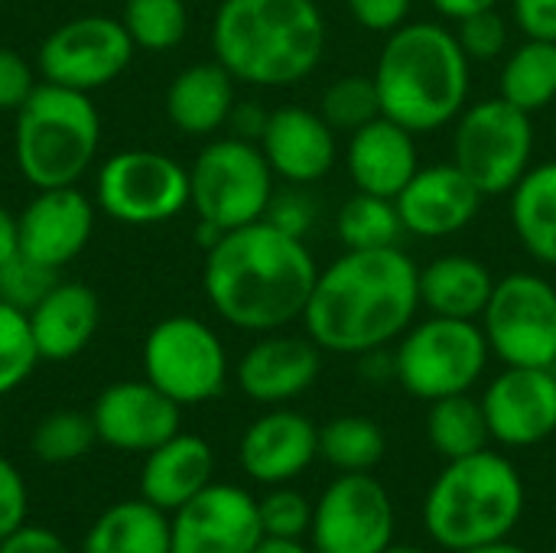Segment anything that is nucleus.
Segmentation results:
<instances>
[{
    "instance_id": "f257e3e1",
    "label": "nucleus",
    "mask_w": 556,
    "mask_h": 553,
    "mask_svg": "<svg viewBox=\"0 0 556 553\" xmlns=\"http://www.w3.org/2000/svg\"><path fill=\"white\" fill-rule=\"evenodd\" d=\"M420 310V267L401 248L345 251L319 271L303 310L306 336L332 355L397 342Z\"/></svg>"
},
{
    "instance_id": "f03ea898",
    "label": "nucleus",
    "mask_w": 556,
    "mask_h": 553,
    "mask_svg": "<svg viewBox=\"0 0 556 553\" xmlns=\"http://www.w3.org/2000/svg\"><path fill=\"white\" fill-rule=\"evenodd\" d=\"M316 277L306 241L261 218L225 231L205 251L202 287L228 326L264 336L303 319Z\"/></svg>"
},
{
    "instance_id": "7ed1b4c3",
    "label": "nucleus",
    "mask_w": 556,
    "mask_h": 553,
    "mask_svg": "<svg viewBox=\"0 0 556 553\" xmlns=\"http://www.w3.org/2000/svg\"><path fill=\"white\" fill-rule=\"evenodd\" d=\"M212 52L235 81L287 88L316 72L326 52V16L316 0H222Z\"/></svg>"
},
{
    "instance_id": "20e7f679",
    "label": "nucleus",
    "mask_w": 556,
    "mask_h": 553,
    "mask_svg": "<svg viewBox=\"0 0 556 553\" xmlns=\"http://www.w3.org/2000/svg\"><path fill=\"white\" fill-rule=\"evenodd\" d=\"M469 65L453 29L427 20L397 26L388 33L371 75L381 114L410 134L453 124L469 101Z\"/></svg>"
},
{
    "instance_id": "39448f33",
    "label": "nucleus",
    "mask_w": 556,
    "mask_h": 553,
    "mask_svg": "<svg viewBox=\"0 0 556 553\" xmlns=\"http://www.w3.org/2000/svg\"><path fill=\"white\" fill-rule=\"evenodd\" d=\"M525 512V482L518 469L492 450L450 460L427 492V535L446 551H472L505 541Z\"/></svg>"
},
{
    "instance_id": "423d86ee",
    "label": "nucleus",
    "mask_w": 556,
    "mask_h": 553,
    "mask_svg": "<svg viewBox=\"0 0 556 553\" xmlns=\"http://www.w3.org/2000/svg\"><path fill=\"white\" fill-rule=\"evenodd\" d=\"M98 147L101 117L91 95L85 91L42 81L16 111V169L36 189L75 186L94 163Z\"/></svg>"
},
{
    "instance_id": "0eeeda50",
    "label": "nucleus",
    "mask_w": 556,
    "mask_h": 553,
    "mask_svg": "<svg viewBox=\"0 0 556 553\" xmlns=\"http://www.w3.org/2000/svg\"><path fill=\"white\" fill-rule=\"evenodd\" d=\"M489 339L476 319L427 316L410 326L394 352V378L417 401L466 394L489 365Z\"/></svg>"
},
{
    "instance_id": "6e6552de",
    "label": "nucleus",
    "mask_w": 556,
    "mask_h": 553,
    "mask_svg": "<svg viewBox=\"0 0 556 553\" xmlns=\"http://www.w3.org/2000/svg\"><path fill=\"white\" fill-rule=\"evenodd\" d=\"M274 199V169L261 147L244 137L205 143L189 169V205L199 222L222 231L261 222Z\"/></svg>"
},
{
    "instance_id": "1a4fd4ad",
    "label": "nucleus",
    "mask_w": 556,
    "mask_h": 553,
    "mask_svg": "<svg viewBox=\"0 0 556 553\" xmlns=\"http://www.w3.org/2000/svg\"><path fill=\"white\" fill-rule=\"evenodd\" d=\"M534 124L511 101L485 98L466 104L453 127V163L479 186L482 196L511 192L531 169Z\"/></svg>"
},
{
    "instance_id": "9d476101",
    "label": "nucleus",
    "mask_w": 556,
    "mask_h": 553,
    "mask_svg": "<svg viewBox=\"0 0 556 553\" xmlns=\"http://www.w3.org/2000/svg\"><path fill=\"white\" fill-rule=\"evenodd\" d=\"M143 378L179 407L225 391L228 355L212 326L195 316H166L143 339Z\"/></svg>"
},
{
    "instance_id": "9b49d317",
    "label": "nucleus",
    "mask_w": 556,
    "mask_h": 553,
    "mask_svg": "<svg viewBox=\"0 0 556 553\" xmlns=\"http://www.w3.org/2000/svg\"><path fill=\"white\" fill-rule=\"evenodd\" d=\"M482 332L492 355L515 368H554L556 287L531 271L495 280L482 313Z\"/></svg>"
},
{
    "instance_id": "f8f14e48",
    "label": "nucleus",
    "mask_w": 556,
    "mask_h": 553,
    "mask_svg": "<svg viewBox=\"0 0 556 553\" xmlns=\"http://www.w3.org/2000/svg\"><path fill=\"white\" fill-rule=\"evenodd\" d=\"M98 205L124 225H160L189 205V169L160 150H121L98 173Z\"/></svg>"
},
{
    "instance_id": "ddd939ff",
    "label": "nucleus",
    "mask_w": 556,
    "mask_h": 553,
    "mask_svg": "<svg viewBox=\"0 0 556 553\" xmlns=\"http://www.w3.org/2000/svg\"><path fill=\"white\" fill-rule=\"evenodd\" d=\"M134 49L137 46L121 20L75 16L42 39L36 65L42 81L91 95L127 72Z\"/></svg>"
},
{
    "instance_id": "4468645a",
    "label": "nucleus",
    "mask_w": 556,
    "mask_h": 553,
    "mask_svg": "<svg viewBox=\"0 0 556 553\" xmlns=\"http://www.w3.org/2000/svg\"><path fill=\"white\" fill-rule=\"evenodd\" d=\"M316 553H384L394 544V505L371 473H342L313 505Z\"/></svg>"
},
{
    "instance_id": "2eb2a0df",
    "label": "nucleus",
    "mask_w": 556,
    "mask_h": 553,
    "mask_svg": "<svg viewBox=\"0 0 556 553\" xmlns=\"http://www.w3.org/2000/svg\"><path fill=\"white\" fill-rule=\"evenodd\" d=\"M257 499L212 482L169 518V553H254L261 544Z\"/></svg>"
},
{
    "instance_id": "dca6fc26",
    "label": "nucleus",
    "mask_w": 556,
    "mask_h": 553,
    "mask_svg": "<svg viewBox=\"0 0 556 553\" xmlns=\"http://www.w3.org/2000/svg\"><path fill=\"white\" fill-rule=\"evenodd\" d=\"M482 411L492 440L511 450L538 447L556 433V375L554 368H515L505 365L482 394Z\"/></svg>"
},
{
    "instance_id": "f3484780",
    "label": "nucleus",
    "mask_w": 556,
    "mask_h": 553,
    "mask_svg": "<svg viewBox=\"0 0 556 553\" xmlns=\"http://www.w3.org/2000/svg\"><path fill=\"white\" fill-rule=\"evenodd\" d=\"M98 440L121 453H150L179 433L182 407L160 388L143 381H117L104 388L91 407Z\"/></svg>"
},
{
    "instance_id": "a211bd4d",
    "label": "nucleus",
    "mask_w": 556,
    "mask_h": 553,
    "mask_svg": "<svg viewBox=\"0 0 556 553\" xmlns=\"http://www.w3.org/2000/svg\"><path fill=\"white\" fill-rule=\"evenodd\" d=\"M94 205L75 186L36 189L20 212V254L49 271L72 264L91 241Z\"/></svg>"
},
{
    "instance_id": "6ab92c4d",
    "label": "nucleus",
    "mask_w": 556,
    "mask_h": 553,
    "mask_svg": "<svg viewBox=\"0 0 556 553\" xmlns=\"http://www.w3.org/2000/svg\"><path fill=\"white\" fill-rule=\"evenodd\" d=\"M482 199L479 186L450 160L417 169L394 205L404 231L417 238H450L479 215Z\"/></svg>"
},
{
    "instance_id": "aec40b11",
    "label": "nucleus",
    "mask_w": 556,
    "mask_h": 553,
    "mask_svg": "<svg viewBox=\"0 0 556 553\" xmlns=\"http://www.w3.org/2000/svg\"><path fill=\"white\" fill-rule=\"evenodd\" d=\"M257 147L264 160L270 163L274 176L293 186L319 183L323 176L332 173L339 160L336 130L323 121L319 111H309L300 104H283L270 111Z\"/></svg>"
},
{
    "instance_id": "412c9836",
    "label": "nucleus",
    "mask_w": 556,
    "mask_h": 553,
    "mask_svg": "<svg viewBox=\"0 0 556 553\" xmlns=\"http://www.w3.org/2000/svg\"><path fill=\"white\" fill-rule=\"evenodd\" d=\"M323 368V349L309 336L264 332L238 362V388L257 404H287L309 391Z\"/></svg>"
},
{
    "instance_id": "4be33fe9",
    "label": "nucleus",
    "mask_w": 556,
    "mask_h": 553,
    "mask_svg": "<svg viewBox=\"0 0 556 553\" xmlns=\"http://www.w3.org/2000/svg\"><path fill=\"white\" fill-rule=\"evenodd\" d=\"M319 456V427L296 411H270L257 417L238 447V463L248 479L283 486L306 473Z\"/></svg>"
},
{
    "instance_id": "5701e85b",
    "label": "nucleus",
    "mask_w": 556,
    "mask_h": 553,
    "mask_svg": "<svg viewBox=\"0 0 556 553\" xmlns=\"http://www.w3.org/2000/svg\"><path fill=\"white\" fill-rule=\"evenodd\" d=\"M417 140L407 127L391 117H375L371 124L349 134V176L358 192H371L381 199H397L401 189L420 169Z\"/></svg>"
},
{
    "instance_id": "b1692460",
    "label": "nucleus",
    "mask_w": 556,
    "mask_h": 553,
    "mask_svg": "<svg viewBox=\"0 0 556 553\" xmlns=\"http://www.w3.org/2000/svg\"><path fill=\"white\" fill-rule=\"evenodd\" d=\"M39 362H68L88 349L101 326V303L91 287L55 280V287L26 313Z\"/></svg>"
},
{
    "instance_id": "393cba45",
    "label": "nucleus",
    "mask_w": 556,
    "mask_h": 553,
    "mask_svg": "<svg viewBox=\"0 0 556 553\" xmlns=\"http://www.w3.org/2000/svg\"><path fill=\"white\" fill-rule=\"evenodd\" d=\"M215 456L212 447L195 433H176L147 453L140 469V499L173 515L212 486Z\"/></svg>"
},
{
    "instance_id": "a878e982",
    "label": "nucleus",
    "mask_w": 556,
    "mask_h": 553,
    "mask_svg": "<svg viewBox=\"0 0 556 553\" xmlns=\"http://www.w3.org/2000/svg\"><path fill=\"white\" fill-rule=\"evenodd\" d=\"M235 104V75L218 59L182 68L166 88V117L189 137H208L222 130Z\"/></svg>"
},
{
    "instance_id": "bb28decb",
    "label": "nucleus",
    "mask_w": 556,
    "mask_h": 553,
    "mask_svg": "<svg viewBox=\"0 0 556 553\" xmlns=\"http://www.w3.org/2000/svg\"><path fill=\"white\" fill-rule=\"evenodd\" d=\"M492 290L495 277L469 254H443L420 271V306H427L430 316L479 323Z\"/></svg>"
},
{
    "instance_id": "cd10ccee",
    "label": "nucleus",
    "mask_w": 556,
    "mask_h": 553,
    "mask_svg": "<svg viewBox=\"0 0 556 553\" xmlns=\"http://www.w3.org/2000/svg\"><path fill=\"white\" fill-rule=\"evenodd\" d=\"M78 553H169V515L147 499L117 502L91 521Z\"/></svg>"
},
{
    "instance_id": "c85d7f7f",
    "label": "nucleus",
    "mask_w": 556,
    "mask_h": 553,
    "mask_svg": "<svg viewBox=\"0 0 556 553\" xmlns=\"http://www.w3.org/2000/svg\"><path fill=\"white\" fill-rule=\"evenodd\" d=\"M511 228L538 264L556 267V160L531 166L511 189Z\"/></svg>"
},
{
    "instance_id": "c756f323",
    "label": "nucleus",
    "mask_w": 556,
    "mask_h": 553,
    "mask_svg": "<svg viewBox=\"0 0 556 553\" xmlns=\"http://www.w3.org/2000/svg\"><path fill=\"white\" fill-rule=\"evenodd\" d=\"M498 95L525 114L551 108L556 101V42L525 39L502 65Z\"/></svg>"
},
{
    "instance_id": "7c9ffc66",
    "label": "nucleus",
    "mask_w": 556,
    "mask_h": 553,
    "mask_svg": "<svg viewBox=\"0 0 556 553\" xmlns=\"http://www.w3.org/2000/svg\"><path fill=\"white\" fill-rule=\"evenodd\" d=\"M427 437H430L433 450L443 460H463V456H472V453L485 450L492 433H489V424H485L482 401L469 398V391L430 401Z\"/></svg>"
},
{
    "instance_id": "2f4dec72",
    "label": "nucleus",
    "mask_w": 556,
    "mask_h": 553,
    "mask_svg": "<svg viewBox=\"0 0 556 553\" xmlns=\"http://www.w3.org/2000/svg\"><path fill=\"white\" fill-rule=\"evenodd\" d=\"M336 235L345 244V251L401 248L404 222L397 215L394 199L355 192L336 215Z\"/></svg>"
},
{
    "instance_id": "473e14b6",
    "label": "nucleus",
    "mask_w": 556,
    "mask_h": 553,
    "mask_svg": "<svg viewBox=\"0 0 556 553\" xmlns=\"http://www.w3.org/2000/svg\"><path fill=\"white\" fill-rule=\"evenodd\" d=\"M319 456L339 473H371L384 460V433L368 417H336L319 430Z\"/></svg>"
},
{
    "instance_id": "72a5a7b5",
    "label": "nucleus",
    "mask_w": 556,
    "mask_h": 553,
    "mask_svg": "<svg viewBox=\"0 0 556 553\" xmlns=\"http://www.w3.org/2000/svg\"><path fill=\"white\" fill-rule=\"evenodd\" d=\"M121 23L134 46L150 52H166L186 39L189 10L186 0H127Z\"/></svg>"
},
{
    "instance_id": "f704fd0d",
    "label": "nucleus",
    "mask_w": 556,
    "mask_h": 553,
    "mask_svg": "<svg viewBox=\"0 0 556 553\" xmlns=\"http://www.w3.org/2000/svg\"><path fill=\"white\" fill-rule=\"evenodd\" d=\"M98 440L94 420L91 414H78V411H59L49 414L36 424L33 430V456L46 466H68L75 460H81Z\"/></svg>"
},
{
    "instance_id": "c9c22d12",
    "label": "nucleus",
    "mask_w": 556,
    "mask_h": 553,
    "mask_svg": "<svg viewBox=\"0 0 556 553\" xmlns=\"http://www.w3.org/2000/svg\"><path fill=\"white\" fill-rule=\"evenodd\" d=\"M319 114L336 134H355L358 127L371 124L375 117H381V101H378L375 78L371 75H342V78H336L323 91Z\"/></svg>"
},
{
    "instance_id": "e433bc0d",
    "label": "nucleus",
    "mask_w": 556,
    "mask_h": 553,
    "mask_svg": "<svg viewBox=\"0 0 556 553\" xmlns=\"http://www.w3.org/2000/svg\"><path fill=\"white\" fill-rule=\"evenodd\" d=\"M39 352L26 313L0 303V398L16 391L36 368Z\"/></svg>"
},
{
    "instance_id": "4c0bfd02",
    "label": "nucleus",
    "mask_w": 556,
    "mask_h": 553,
    "mask_svg": "<svg viewBox=\"0 0 556 553\" xmlns=\"http://www.w3.org/2000/svg\"><path fill=\"white\" fill-rule=\"evenodd\" d=\"M55 274L59 271H49L26 254L10 257L7 264H0V303L29 313L55 287Z\"/></svg>"
},
{
    "instance_id": "58836bf2",
    "label": "nucleus",
    "mask_w": 556,
    "mask_h": 553,
    "mask_svg": "<svg viewBox=\"0 0 556 553\" xmlns=\"http://www.w3.org/2000/svg\"><path fill=\"white\" fill-rule=\"evenodd\" d=\"M257 512H261L264 538L300 541L313 528V505L293 489H274L270 495H264L257 502Z\"/></svg>"
},
{
    "instance_id": "ea45409f",
    "label": "nucleus",
    "mask_w": 556,
    "mask_h": 553,
    "mask_svg": "<svg viewBox=\"0 0 556 553\" xmlns=\"http://www.w3.org/2000/svg\"><path fill=\"white\" fill-rule=\"evenodd\" d=\"M456 39H459L463 52L469 55V62H492L508 46V23L498 13V7L495 10H482L476 16L459 20Z\"/></svg>"
},
{
    "instance_id": "a19ab883",
    "label": "nucleus",
    "mask_w": 556,
    "mask_h": 553,
    "mask_svg": "<svg viewBox=\"0 0 556 553\" xmlns=\"http://www.w3.org/2000/svg\"><path fill=\"white\" fill-rule=\"evenodd\" d=\"M26 512H29L26 479L10 460L0 456V541L26 525Z\"/></svg>"
},
{
    "instance_id": "79ce46f5",
    "label": "nucleus",
    "mask_w": 556,
    "mask_h": 553,
    "mask_svg": "<svg viewBox=\"0 0 556 553\" xmlns=\"http://www.w3.org/2000/svg\"><path fill=\"white\" fill-rule=\"evenodd\" d=\"M33 91H36V75L29 62L16 49L0 46V111H20Z\"/></svg>"
},
{
    "instance_id": "37998d69",
    "label": "nucleus",
    "mask_w": 556,
    "mask_h": 553,
    "mask_svg": "<svg viewBox=\"0 0 556 553\" xmlns=\"http://www.w3.org/2000/svg\"><path fill=\"white\" fill-rule=\"evenodd\" d=\"M352 20L371 33H394L407 23L414 0H345Z\"/></svg>"
},
{
    "instance_id": "c03bdc74",
    "label": "nucleus",
    "mask_w": 556,
    "mask_h": 553,
    "mask_svg": "<svg viewBox=\"0 0 556 553\" xmlns=\"http://www.w3.org/2000/svg\"><path fill=\"white\" fill-rule=\"evenodd\" d=\"M313 202L303 196V192H287V196H274L270 199V205H267V222L270 225H277L280 231H287V235H296V238H303L306 231H309V225H313Z\"/></svg>"
},
{
    "instance_id": "a18cd8bd",
    "label": "nucleus",
    "mask_w": 556,
    "mask_h": 553,
    "mask_svg": "<svg viewBox=\"0 0 556 553\" xmlns=\"http://www.w3.org/2000/svg\"><path fill=\"white\" fill-rule=\"evenodd\" d=\"M511 16L525 39L556 42V0H511Z\"/></svg>"
},
{
    "instance_id": "49530a36",
    "label": "nucleus",
    "mask_w": 556,
    "mask_h": 553,
    "mask_svg": "<svg viewBox=\"0 0 556 553\" xmlns=\"http://www.w3.org/2000/svg\"><path fill=\"white\" fill-rule=\"evenodd\" d=\"M0 553H72V548L49 528L23 525L20 531L0 541Z\"/></svg>"
},
{
    "instance_id": "de8ad7c7",
    "label": "nucleus",
    "mask_w": 556,
    "mask_h": 553,
    "mask_svg": "<svg viewBox=\"0 0 556 553\" xmlns=\"http://www.w3.org/2000/svg\"><path fill=\"white\" fill-rule=\"evenodd\" d=\"M267 117H270V111H264L257 101H241V104L231 108L228 124H231L235 137H244V140H254L257 143L261 134H264V127H267Z\"/></svg>"
},
{
    "instance_id": "09e8293b",
    "label": "nucleus",
    "mask_w": 556,
    "mask_h": 553,
    "mask_svg": "<svg viewBox=\"0 0 556 553\" xmlns=\"http://www.w3.org/2000/svg\"><path fill=\"white\" fill-rule=\"evenodd\" d=\"M430 3H433L437 13H443L453 23L466 20V16H476L482 10H495L498 7V0H430Z\"/></svg>"
},
{
    "instance_id": "8fccbe9b",
    "label": "nucleus",
    "mask_w": 556,
    "mask_h": 553,
    "mask_svg": "<svg viewBox=\"0 0 556 553\" xmlns=\"http://www.w3.org/2000/svg\"><path fill=\"white\" fill-rule=\"evenodd\" d=\"M20 254V215L0 205V264Z\"/></svg>"
},
{
    "instance_id": "3c124183",
    "label": "nucleus",
    "mask_w": 556,
    "mask_h": 553,
    "mask_svg": "<svg viewBox=\"0 0 556 553\" xmlns=\"http://www.w3.org/2000/svg\"><path fill=\"white\" fill-rule=\"evenodd\" d=\"M254 553H309L300 541L290 538H261V544L254 548Z\"/></svg>"
},
{
    "instance_id": "603ef678",
    "label": "nucleus",
    "mask_w": 556,
    "mask_h": 553,
    "mask_svg": "<svg viewBox=\"0 0 556 553\" xmlns=\"http://www.w3.org/2000/svg\"><path fill=\"white\" fill-rule=\"evenodd\" d=\"M459 553H528L525 548H518V544H508V538L505 541H492V544H482V548H472V551H459Z\"/></svg>"
},
{
    "instance_id": "864d4df0",
    "label": "nucleus",
    "mask_w": 556,
    "mask_h": 553,
    "mask_svg": "<svg viewBox=\"0 0 556 553\" xmlns=\"http://www.w3.org/2000/svg\"><path fill=\"white\" fill-rule=\"evenodd\" d=\"M384 553H427V551H420V548H414V544H391Z\"/></svg>"
},
{
    "instance_id": "5fc2aeb1",
    "label": "nucleus",
    "mask_w": 556,
    "mask_h": 553,
    "mask_svg": "<svg viewBox=\"0 0 556 553\" xmlns=\"http://www.w3.org/2000/svg\"><path fill=\"white\" fill-rule=\"evenodd\" d=\"M554 375H556V362H554Z\"/></svg>"
},
{
    "instance_id": "6e6d98bb",
    "label": "nucleus",
    "mask_w": 556,
    "mask_h": 553,
    "mask_svg": "<svg viewBox=\"0 0 556 553\" xmlns=\"http://www.w3.org/2000/svg\"><path fill=\"white\" fill-rule=\"evenodd\" d=\"M551 553H556V551H551Z\"/></svg>"
},
{
    "instance_id": "4d7b16f0",
    "label": "nucleus",
    "mask_w": 556,
    "mask_h": 553,
    "mask_svg": "<svg viewBox=\"0 0 556 553\" xmlns=\"http://www.w3.org/2000/svg\"><path fill=\"white\" fill-rule=\"evenodd\" d=\"M554 127H556V124H554Z\"/></svg>"
}]
</instances>
